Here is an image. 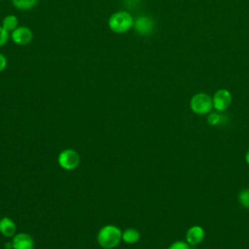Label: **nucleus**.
<instances>
[{
  "label": "nucleus",
  "mask_w": 249,
  "mask_h": 249,
  "mask_svg": "<svg viewBox=\"0 0 249 249\" xmlns=\"http://www.w3.org/2000/svg\"><path fill=\"white\" fill-rule=\"evenodd\" d=\"M238 202L239 204L245 208L249 209V189H243L238 194Z\"/></svg>",
  "instance_id": "14"
},
{
  "label": "nucleus",
  "mask_w": 249,
  "mask_h": 249,
  "mask_svg": "<svg viewBox=\"0 0 249 249\" xmlns=\"http://www.w3.org/2000/svg\"><path fill=\"white\" fill-rule=\"evenodd\" d=\"M38 3V0H12L13 6L19 11H29Z\"/></svg>",
  "instance_id": "13"
},
{
  "label": "nucleus",
  "mask_w": 249,
  "mask_h": 249,
  "mask_svg": "<svg viewBox=\"0 0 249 249\" xmlns=\"http://www.w3.org/2000/svg\"><path fill=\"white\" fill-rule=\"evenodd\" d=\"M223 121V116L221 115V112H210L207 115V123L210 125H217L221 124Z\"/></svg>",
  "instance_id": "15"
},
{
  "label": "nucleus",
  "mask_w": 249,
  "mask_h": 249,
  "mask_svg": "<svg viewBox=\"0 0 249 249\" xmlns=\"http://www.w3.org/2000/svg\"><path fill=\"white\" fill-rule=\"evenodd\" d=\"M59 165L66 170L75 169L80 163V156L72 149H66L58 155Z\"/></svg>",
  "instance_id": "6"
},
{
  "label": "nucleus",
  "mask_w": 249,
  "mask_h": 249,
  "mask_svg": "<svg viewBox=\"0 0 249 249\" xmlns=\"http://www.w3.org/2000/svg\"><path fill=\"white\" fill-rule=\"evenodd\" d=\"M134 18L127 11H117L108 18L109 29L116 34H124L133 28Z\"/></svg>",
  "instance_id": "1"
},
{
  "label": "nucleus",
  "mask_w": 249,
  "mask_h": 249,
  "mask_svg": "<svg viewBox=\"0 0 249 249\" xmlns=\"http://www.w3.org/2000/svg\"><path fill=\"white\" fill-rule=\"evenodd\" d=\"M213 108L218 112L226 111L232 102V95L229 89H220L212 96Z\"/></svg>",
  "instance_id": "4"
},
{
  "label": "nucleus",
  "mask_w": 249,
  "mask_h": 249,
  "mask_svg": "<svg viewBox=\"0 0 249 249\" xmlns=\"http://www.w3.org/2000/svg\"><path fill=\"white\" fill-rule=\"evenodd\" d=\"M16 231V225L14 221L8 217H4L0 220V232L7 237L14 235Z\"/></svg>",
  "instance_id": "10"
},
{
  "label": "nucleus",
  "mask_w": 249,
  "mask_h": 249,
  "mask_svg": "<svg viewBox=\"0 0 249 249\" xmlns=\"http://www.w3.org/2000/svg\"><path fill=\"white\" fill-rule=\"evenodd\" d=\"M190 108L196 115H208L213 109L212 96L205 92L194 94L190 100Z\"/></svg>",
  "instance_id": "3"
},
{
  "label": "nucleus",
  "mask_w": 249,
  "mask_h": 249,
  "mask_svg": "<svg viewBox=\"0 0 249 249\" xmlns=\"http://www.w3.org/2000/svg\"><path fill=\"white\" fill-rule=\"evenodd\" d=\"M205 237L204 229L199 225H194L190 227L186 231V241L192 246H197L200 244Z\"/></svg>",
  "instance_id": "8"
},
{
  "label": "nucleus",
  "mask_w": 249,
  "mask_h": 249,
  "mask_svg": "<svg viewBox=\"0 0 249 249\" xmlns=\"http://www.w3.org/2000/svg\"><path fill=\"white\" fill-rule=\"evenodd\" d=\"M155 28H156V22L149 16L141 15L134 19L133 29L139 35H143V36L150 35L154 32Z\"/></svg>",
  "instance_id": "5"
},
{
  "label": "nucleus",
  "mask_w": 249,
  "mask_h": 249,
  "mask_svg": "<svg viewBox=\"0 0 249 249\" xmlns=\"http://www.w3.org/2000/svg\"><path fill=\"white\" fill-rule=\"evenodd\" d=\"M13 249H33L34 248V240L33 238L24 232H20L17 234L12 241Z\"/></svg>",
  "instance_id": "9"
},
{
  "label": "nucleus",
  "mask_w": 249,
  "mask_h": 249,
  "mask_svg": "<svg viewBox=\"0 0 249 249\" xmlns=\"http://www.w3.org/2000/svg\"><path fill=\"white\" fill-rule=\"evenodd\" d=\"M245 161H246V163L249 165V150L246 152V154H245Z\"/></svg>",
  "instance_id": "19"
},
{
  "label": "nucleus",
  "mask_w": 249,
  "mask_h": 249,
  "mask_svg": "<svg viewBox=\"0 0 249 249\" xmlns=\"http://www.w3.org/2000/svg\"><path fill=\"white\" fill-rule=\"evenodd\" d=\"M10 38H11V33L7 31L2 25H0V48L6 45Z\"/></svg>",
  "instance_id": "17"
},
{
  "label": "nucleus",
  "mask_w": 249,
  "mask_h": 249,
  "mask_svg": "<svg viewBox=\"0 0 249 249\" xmlns=\"http://www.w3.org/2000/svg\"><path fill=\"white\" fill-rule=\"evenodd\" d=\"M11 39L16 45L26 46L33 40V32L29 27L19 25L11 32Z\"/></svg>",
  "instance_id": "7"
},
{
  "label": "nucleus",
  "mask_w": 249,
  "mask_h": 249,
  "mask_svg": "<svg viewBox=\"0 0 249 249\" xmlns=\"http://www.w3.org/2000/svg\"><path fill=\"white\" fill-rule=\"evenodd\" d=\"M7 31H9L10 33L12 31H14L18 25V18L17 16L15 15H7L3 18L2 19V24H1Z\"/></svg>",
  "instance_id": "11"
},
{
  "label": "nucleus",
  "mask_w": 249,
  "mask_h": 249,
  "mask_svg": "<svg viewBox=\"0 0 249 249\" xmlns=\"http://www.w3.org/2000/svg\"><path fill=\"white\" fill-rule=\"evenodd\" d=\"M8 65V59L5 54L0 53V73L3 72Z\"/></svg>",
  "instance_id": "18"
},
{
  "label": "nucleus",
  "mask_w": 249,
  "mask_h": 249,
  "mask_svg": "<svg viewBox=\"0 0 249 249\" xmlns=\"http://www.w3.org/2000/svg\"><path fill=\"white\" fill-rule=\"evenodd\" d=\"M140 238V233L137 230L135 229H126L123 233H122V239L128 243V244H133L135 242H137Z\"/></svg>",
  "instance_id": "12"
},
{
  "label": "nucleus",
  "mask_w": 249,
  "mask_h": 249,
  "mask_svg": "<svg viewBox=\"0 0 249 249\" xmlns=\"http://www.w3.org/2000/svg\"><path fill=\"white\" fill-rule=\"evenodd\" d=\"M167 249H192V246L186 240H177L171 243Z\"/></svg>",
  "instance_id": "16"
},
{
  "label": "nucleus",
  "mask_w": 249,
  "mask_h": 249,
  "mask_svg": "<svg viewBox=\"0 0 249 249\" xmlns=\"http://www.w3.org/2000/svg\"><path fill=\"white\" fill-rule=\"evenodd\" d=\"M122 231L113 225H107L100 229L97 233V242L102 248L111 249L116 247L122 239Z\"/></svg>",
  "instance_id": "2"
}]
</instances>
